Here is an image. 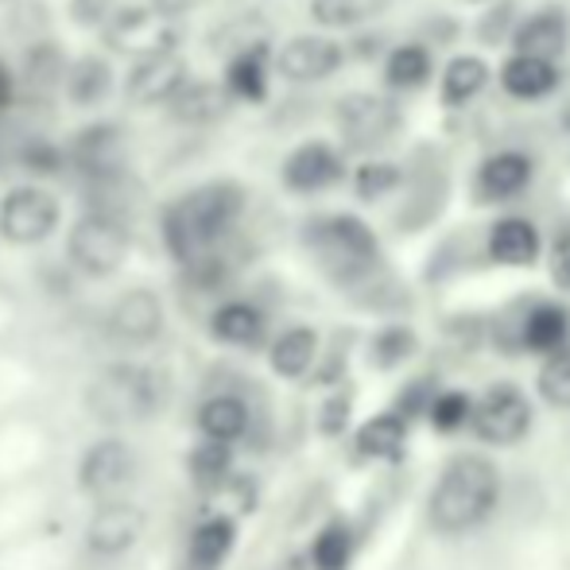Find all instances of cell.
I'll use <instances>...</instances> for the list:
<instances>
[{"instance_id":"obj_4","label":"cell","mask_w":570,"mask_h":570,"mask_svg":"<svg viewBox=\"0 0 570 570\" xmlns=\"http://www.w3.org/2000/svg\"><path fill=\"white\" fill-rule=\"evenodd\" d=\"M167 384L156 368L148 365H117L101 368L94 384L86 389V407L94 420L109 423V428H128V423H144L164 407Z\"/></svg>"},{"instance_id":"obj_41","label":"cell","mask_w":570,"mask_h":570,"mask_svg":"<svg viewBox=\"0 0 570 570\" xmlns=\"http://www.w3.org/2000/svg\"><path fill=\"white\" fill-rule=\"evenodd\" d=\"M114 0H70V20L78 28H106V20L114 16Z\"/></svg>"},{"instance_id":"obj_34","label":"cell","mask_w":570,"mask_h":570,"mask_svg":"<svg viewBox=\"0 0 570 570\" xmlns=\"http://www.w3.org/2000/svg\"><path fill=\"white\" fill-rule=\"evenodd\" d=\"M311 559H315L318 570H345L353 559V535L345 524H326L318 532L315 548H311Z\"/></svg>"},{"instance_id":"obj_33","label":"cell","mask_w":570,"mask_h":570,"mask_svg":"<svg viewBox=\"0 0 570 570\" xmlns=\"http://www.w3.org/2000/svg\"><path fill=\"white\" fill-rule=\"evenodd\" d=\"M62 75H67V59L55 43H31L28 55H23V82L31 90H55L62 86Z\"/></svg>"},{"instance_id":"obj_30","label":"cell","mask_w":570,"mask_h":570,"mask_svg":"<svg viewBox=\"0 0 570 570\" xmlns=\"http://www.w3.org/2000/svg\"><path fill=\"white\" fill-rule=\"evenodd\" d=\"M392 8V0H311V20L334 31H350L376 20Z\"/></svg>"},{"instance_id":"obj_16","label":"cell","mask_w":570,"mask_h":570,"mask_svg":"<svg viewBox=\"0 0 570 570\" xmlns=\"http://www.w3.org/2000/svg\"><path fill=\"white\" fill-rule=\"evenodd\" d=\"M106 331L109 338L125 342V345H144L164 331V303L156 292L148 287H132V292L117 295V303L106 315Z\"/></svg>"},{"instance_id":"obj_26","label":"cell","mask_w":570,"mask_h":570,"mask_svg":"<svg viewBox=\"0 0 570 570\" xmlns=\"http://www.w3.org/2000/svg\"><path fill=\"white\" fill-rule=\"evenodd\" d=\"M520 338L532 353H556L563 350L567 338H570V315L567 307H559V303H540V307L528 311L524 318V331H520Z\"/></svg>"},{"instance_id":"obj_12","label":"cell","mask_w":570,"mask_h":570,"mask_svg":"<svg viewBox=\"0 0 570 570\" xmlns=\"http://www.w3.org/2000/svg\"><path fill=\"white\" fill-rule=\"evenodd\" d=\"M190 70L187 62L175 55H151V59L132 62V70L125 75V101L136 109H151V106H167L175 94L187 86Z\"/></svg>"},{"instance_id":"obj_17","label":"cell","mask_w":570,"mask_h":570,"mask_svg":"<svg viewBox=\"0 0 570 570\" xmlns=\"http://www.w3.org/2000/svg\"><path fill=\"white\" fill-rule=\"evenodd\" d=\"M532 171L535 167L524 151H497L473 175V198L478 203H509V198L524 195Z\"/></svg>"},{"instance_id":"obj_32","label":"cell","mask_w":570,"mask_h":570,"mask_svg":"<svg viewBox=\"0 0 570 570\" xmlns=\"http://www.w3.org/2000/svg\"><path fill=\"white\" fill-rule=\"evenodd\" d=\"M431 78V51L420 43H404V47H392L389 62H384V82L392 90H415Z\"/></svg>"},{"instance_id":"obj_35","label":"cell","mask_w":570,"mask_h":570,"mask_svg":"<svg viewBox=\"0 0 570 570\" xmlns=\"http://www.w3.org/2000/svg\"><path fill=\"white\" fill-rule=\"evenodd\" d=\"M400 187V167L396 164H381V159H368L357 167L353 175V190H357L361 203H376V198L392 195Z\"/></svg>"},{"instance_id":"obj_25","label":"cell","mask_w":570,"mask_h":570,"mask_svg":"<svg viewBox=\"0 0 570 570\" xmlns=\"http://www.w3.org/2000/svg\"><path fill=\"white\" fill-rule=\"evenodd\" d=\"M210 334L218 342L226 345H240V350H248V345H261L264 342V315L261 307H253V303H226V307L214 311L210 318Z\"/></svg>"},{"instance_id":"obj_1","label":"cell","mask_w":570,"mask_h":570,"mask_svg":"<svg viewBox=\"0 0 570 570\" xmlns=\"http://www.w3.org/2000/svg\"><path fill=\"white\" fill-rule=\"evenodd\" d=\"M240 210H245V187H237L233 179H214L187 190L164 210L167 253L179 264L214 253L218 240L237 226Z\"/></svg>"},{"instance_id":"obj_23","label":"cell","mask_w":570,"mask_h":570,"mask_svg":"<svg viewBox=\"0 0 570 570\" xmlns=\"http://www.w3.org/2000/svg\"><path fill=\"white\" fill-rule=\"evenodd\" d=\"M62 90H67V101L78 109H94L109 98L114 90V70L101 55H82L67 67L62 75Z\"/></svg>"},{"instance_id":"obj_2","label":"cell","mask_w":570,"mask_h":570,"mask_svg":"<svg viewBox=\"0 0 570 570\" xmlns=\"http://www.w3.org/2000/svg\"><path fill=\"white\" fill-rule=\"evenodd\" d=\"M497 497H501L497 465L478 454H462L446 465L443 478L431 489L428 520L435 532H446V535L473 532V528L493 517Z\"/></svg>"},{"instance_id":"obj_18","label":"cell","mask_w":570,"mask_h":570,"mask_svg":"<svg viewBox=\"0 0 570 570\" xmlns=\"http://www.w3.org/2000/svg\"><path fill=\"white\" fill-rule=\"evenodd\" d=\"M268 67H272V47L264 39L248 47H237L226 62V78H222V90L229 94V101H248V106H261L268 98Z\"/></svg>"},{"instance_id":"obj_6","label":"cell","mask_w":570,"mask_h":570,"mask_svg":"<svg viewBox=\"0 0 570 570\" xmlns=\"http://www.w3.org/2000/svg\"><path fill=\"white\" fill-rule=\"evenodd\" d=\"M101 39H106L109 51L128 55L132 62H140L151 59V55H175L183 43V31L171 20L151 12V8L128 4V8H114V16L101 28Z\"/></svg>"},{"instance_id":"obj_7","label":"cell","mask_w":570,"mask_h":570,"mask_svg":"<svg viewBox=\"0 0 570 570\" xmlns=\"http://www.w3.org/2000/svg\"><path fill=\"white\" fill-rule=\"evenodd\" d=\"M334 120L345 148L353 151H381L400 132V109L381 94H350L334 106Z\"/></svg>"},{"instance_id":"obj_36","label":"cell","mask_w":570,"mask_h":570,"mask_svg":"<svg viewBox=\"0 0 570 570\" xmlns=\"http://www.w3.org/2000/svg\"><path fill=\"white\" fill-rule=\"evenodd\" d=\"M540 392L548 404L570 407V342L563 350L548 353V361H543V368H540Z\"/></svg>"},{"instance_id":"obj_39","label":"cell","mask_w":570,"mask_h":570,"mask_svg":"<svg viewBox=\"0 0 570 570\" xmlns=\"http://www.w3.org/2000/svg\"><path fill=\"white\" fill-rule=\"evenodd\" d=\"M23 167L28 171H36V175H55V171H62L67 167V156H62V148L59 144H51V140H31V144H23Z\"/></svg>"},{"instance_id":"obj_9","label":"cell","mask_w":570,"mask_h":570,"mask_svg":"<svg viewBox=\"0 0 570 570\" xmlns=\"http://www.w3.org/2000/svg\"><path fill=\"white\" fill-rule=\"evenodd\" d=\"M473 420V431L478 439L493 446H512L528 435L532 428V404L524 400V392L512 389V384H497L481 396V404L470 412Z\"/></svg>"},{"instance_id":"obj_44","label":"cell","mask_w":570,"mask_h":570,"mask_svg":"<svg viewBox=\"0 0 570 570\" xmlns=\"http://www.w3.org/2000/svg\"><path fill=\"white\" fill-rule=\"evenodd\" d=\"M16 98V75L8 70V62L0 59V109H8Z\"/></svg>"},{"instance_id":"obj_22","label":"cell","mask_w":570,"mask_h":570,"mask_svg":"<svg viewBox=\"0 0 570 570\" xmlns=\"http://www.w3.org/2000/svg\"><path fill=\"white\" fill-rule=\"evenodd\" d=\"M501 86L517 101H540L559 90V67L543 59H528V55H512L501 67Z\"/></svg>"},{"instance_id":"obj_5","label":"cell","mask_w":570,"mask_h":570,"mask_svg":"<svg viewBox=\"0 0 570 570\" xmlns=\"http://www.w3.org/2000/svg\"><path fill=\"white\" fill-rule=\"evenodd\" d=\"M128 226L117 218V214H101L90 210L70 226L67 237V253L70 264L86 276H114L120 264L128 261Z\"/></svg>"},{"instance_id":"obj_43","label":"cell","mask_w":570,"mask_h":570,"mask_svg":"<svg viewBox=\"0 0 570 570\" xmlns=\"http://www.w3.org/2000/svg\"><path fill=\"white\" fill-rule=\"evenodd\" d=\"M206 0H151V12L156 16H164V20H179V16H190V12H198V8H203Z\"/></svg>"},{"instance_id":"obj_24","label":"cell","mask_w":570,"mask_h":570,"mask_svg":"<svg viewBox=\"0 0 570 570\" xmlns=\"http://www.w3.org/2000/svg\"><path fill=\"white\" fill-rule=\"evenodd\" d=\"M485 86H489L485 59H478V55H458V59L446 62V70H443L439 101H443L446 109H458V106H465V101L478 98Z\"/></svg>"},{"instance_id":"obj_13","label":"cell","mask_w":570,"mask_h":570,"mask_svg":"<svg viewBox=\"0 0 570 570\" xmlns=\"http://www.w3.org/2000/svg\"><path fill=\"white\" fill-rule=\"evenodd\" d=\"M144 535V512L132 501H101L94 517L86 520V548L101 559L125 556L140 543Z\"/></svg>"},{"instance_id":"obj_14","label":"cell","mask_w":570,"mask_h":570,"mask_svg":"<svg viewBox=\"0 0 570 570\" xmlns=\"http://www.w3.org/2000/svg\"><path fill=\"white\" fill-rule=\"evenodd\" d=\"M120 128L101 120V125H86L75 140L62 148L67 164L75 167L78 175H86L90 183H106L120 175Z\"/></svg>"},{"instance_id":"obj_28","label":"cell","mask_w":570,"mask_h":570,"mask_svg":"<svg viewBox=\"0 0 570 570\" xmlns=\"http://www.w3.org/2000/svg\"><path fill=\"white\" fill-rule=\"evenodd\" d=\"M318 353V334L311 326H292L272 342V368L287 381H299L311 365H315Z\"/></svg>"},{"instance_id":"obj_11","label":"cell","mask_w":570,"mask_h":570,"mask_svg":"<svg viewBox=\"0 0 570 570\" xmlns=\"http://www.w3.org/2000/svg\"><path fill=\"white\" fill-rule=\"evenodd\" d=\"M279 179L292 195H318V190H331L345 179V159L334 144L307 140L284 159Z\"/></svg>"},{"instance_id":"obj_15","label":"cell","mask_w":570,"mask_h":570,"mask_svg":"<svg viewBox=\"0 0 570 570\" xmlns=\"http://www.w3.org/2000/svg\"><path fill=\"white\" fill-rule=\"evenodd\" d=\"M272 62H276V70L287 82H323V78L338 75L345 51L342 43H334L326 36H295L279 47Z\"/></svg>"},{"instance_id":"obj_10","label":"cell","mask_w":570,"mask_h":570,"mask_svg":"<svg viewBox=\"0 0 570 570\" xmlns=\"http://www.w3.org/2000/svg\"><path fill=\"white\" fill-rule=\"evenodd\" d=\"M136 478V454L120 439H101L82 454L78 465V485L98 501H117V493H125Z\"/></svg>"},{"instance_id":"obj_27","label":"cell","mask_w":570,"mask_h":570,"mask_svg":"<svg viewBox=\"0 0 570 570\" xmlns=\"http://www.w3.org/2000/svg\"><path fill=\"white\" fill-rule=\"evenodd\" d=\"M198 428H203V435L210 439V443L229 446L233 439H240L248 431V407H245V400H237V396H214V400H206L203 412H198Z\"/></svg>"},{"instance_id":"obj_20","label":"cell","mask_w":570,"mask_h":570,"mask_svg":"<svg viewBox=\"0 0 570 570\" xmlns=\"http://www.w3.org/2000/svg\"><path fill=\"white\" fill-rule=\"evenodd\" d=\"M489 261L504 268H528L540 261V229L528 218H501L489 229Z\"/></svg>"},{"instance_id":"obj_42","label":"cell","mask_w":570,"mask_h":570,"mask_svg":"<svg viewBox=\"0 0 570 570\" xmlns=\"http://www.w3.org/2000/svg\"><path fill=\"white\" fill-rule=\"evenodd\" d=\"M551 279L563 292H570V233H559L556 245H551Z\"/></svg>"},{"instance_id":"obj_40","label":"cell","mask_w":570,"mask_h":570,"mask_svg":"<svg viewBox=\"0 0 570 570\" xmlns=\"http://www.w3.org/2000/svg\"><path fill=\"white\" fill-rule=\"evenodd\" d=\"M376 365H400V361L407 357V353L415 350V338H412V331H404V326H389V331L376 338Z\"/></svg>"},{"instance_id":"obj_8","label":"cell","mask_w":570,"mask_h":570,"mask_svg":"<svg viewBox=\"0 0 570 570\" xmlns=\"http://www.w3.org/2000/svg\"><path fill=\"white\" fill-rule=\"evenodd\" d=\"M59 226V198L43 187H12L0 198V237L8 245H43Z\"/></svg>"},{"instance_id":"obj_37","label":"cell","mask_w":570,"mask_h":570,"mask_svg":"<svg viewBox=\"0 0 570 570\" xmlns=\"http://www.w3.org/2000/svg\"><path fill=\"white\" fill-rule=\"evenodd\" d=\"M470 412H473V404L465 400V392H443V396H435L428 404V415H431V423H435V431H458L465 420H470Z\"/></svg>"},{"instance_id":"obj_31","label":"cell","mask_w":570,"mask_h":570,"mask_svg":"<svg viewBox=\"0 0 570 570\" xmlns=\"http://www.w3.org/2000/svg\"><path fill=\"white\" fill-rule=\"evenodd\" d=\"M407 443V420L396 412H384L376 420H368L357 431V454L365 458H396Z\"/></svg>"},{"instance_id":"obj_21","label":"cell","mask_w":570,"mask_h":570,"mask_svg":"<svg viewBox=\"0 0 570 570\" xmlns=\"http://www.w3.org/2000/svg\"><path fill=\"white\" fill-rule=\"evenodd\" d=\"M167 109L179 125H214L229 114V94L210 78H187V86L167 101Z\"/></svg>"},{"instance_id":"obj_19","label":"cell","mask_w":570,"mask_h":570,"mask_svg":"<svg viewBox=\"0 0 570 570\" xmlns=\"http://www.w3.org/2000/svg\"><path fill=\"white\" fill-rule=\"evenodd\" d=\"M512 43H517V55L556 62L570 43V16L559 4L540 8V12H532L517 31H512Z\"/></svg>"},{"instance_id":"obj_38","label":"cell","mask_w":570,"mask_h":570,"mask_svg":"<svg viewBox=\"0 0 570 570\" xmlns=\"http://www.w3.org/2000/svg\"><path fill=\"white\" fill-rule=\"evenodd\" d=\"M190 470H195L198 485H218L229 473V446L222 443H203L190 454Z\"/></svg>"},{"instance_id":"obj_29","label":"cell","mask_w":570,"mask_h":570,"mask_svg":"<svg viewBox=\"0 0 570 570\" xmlns=\"http://www.w3.org/2000/svg\"><path fill=\"white\" fill-rule=\"evenodd\" d=\"M233 543H237V524H233L229 517L206 520V524H198L195 535H190V563L198 570L222 567L229 559Z\"/></svg>"},{"instance_id":"obj_3","label":"cell","mask_w":570,"mask_h":570,"mask_svg":"<svg viewBox=\"0 0 570 570\" xmlns=\"http://www.w3.org/2000/svg\"><path fill=\"white\" fill-rule=\"evenodd\" d=\"M311 256L318 268L342 287H357L368 276L381 272V245L376 233L353 214H331V218H315L303 233Z\"/></svg>"}]
</instances>
